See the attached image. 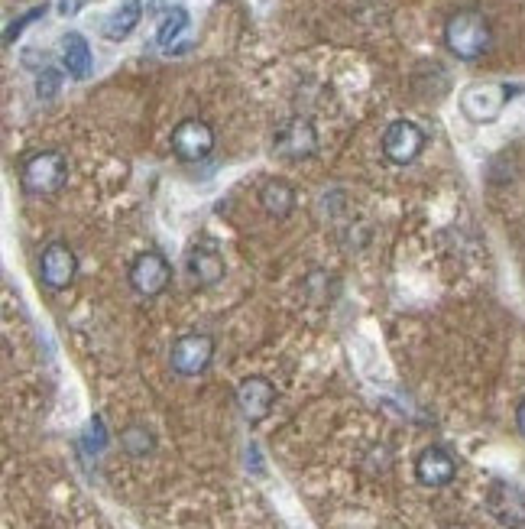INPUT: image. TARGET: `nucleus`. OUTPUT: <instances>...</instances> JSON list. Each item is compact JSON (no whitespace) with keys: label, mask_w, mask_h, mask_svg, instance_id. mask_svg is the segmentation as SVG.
Instances as JSON below:
<instances>
[{"label":"nucleus","mask_w":525,"mask_h":529,"mask_svg":"<svg viewBox=\"0 0 525 529\" xmlns=\"http://www.w3.org/2000/svg\"><path fill=\"white\" fill-rule=\"evenodd\" d=\"M444 46H448L454 59L477 62L493 46V26L480 10H457L444 23Z\"/></svg>","instance_id":"nucleus-1"},{"label":"nucleus","mask_w":525,"mask_h":529,"mask_svg":"<svg viewBox=\"0 0 525 529\" xmlns=\"http://www.w3.org/2000/svg\"><path fill=\"white\" fill-rule=\"evenodd\" d=\"M65 179H69V160L59 150H39L33 156H26L20 166V185L26 195L46 198L62 192Z\"/></svg>","instance_id":"nucleus-2"},{"label":"nucleus","mask_w":525,"mask_h":529,"mask_svg":"<svg viewBox=\"0 0 525 529\" xmlns=\"http://www.w3.org/2000/svg\"><path fill=\"white\" fill-rule=\"evenodd\" d=\"M127 280L130 289L143 299H156L163 296L169 283H172V263L163 250H140L137 257H133L130 270H127Z\"/></svg>","instance_id":"nucleus-3"},{"label":"nucleus","mask_w":525,"mask_h":529,"mask_svg":"<svg viewBox=\"0 0 525 529\" xmlns=\"http://www.w3.org/2000/svg\"><path fill=\"white\" fill-rule=\"evenodd\" d=\"M169 147L179 163H205L208 156L218 147V137H214V127L201 117H185L172 127Z\"/></svg>","instance_id":"nucleus-4"},{"label":"nucleus","mask_w":525,"mask_h":529,"mask_svg":"<svg viewBox=\"0 0 525 529\" xmlns=\"http://www.w3.org/2000/svg\"><path fill=\"white\" fill-rule=\"evenodd\" d=\"M214 361V338L205 332H188L172 341L169 348V367L179 377H198L205 374Z\"/></svg>","instance_id":"nucleus-5"},{"label":"nucleus","mask_w":525,"mask_h":529,"mask_svg":"<svg viewBox=\"0 0 525 529\" xmlns=\"http://www.w3.org/2000/svg\"><path fill=\"white\" fill-rule=\"evenodd\" d=\"M428 147L425 130L415 121H393L383 130V156L396 166L415 163Z\"/></svg>","instance_id":"nucleus-6"},{"label":"nucleus","mask_w":525,"mask_h":529,"mask_svg":"<svg viewBox=\"0 0 525 529\" xmlns=\"http://www.w3.org/2000/svg\"><path fill=\"white\" fill-rule=\"evenodd\" d=\"M78 276V254L65 244V241H52L43 247V254H39V280H43L46 289L52 293H62V289H69Z\"/></svg>","instance_id":"nucleus-7"},{"label":"nucleus","mask_w":525,"mask_h":529,"mask_svg":"<svg viewBox=\"0 0 525 529\" xmlns=\"http://www.w3.org/2000/svg\"><path fill=\"white\" fill-rule=\"evenodd\" d=\"M513 98L509 85H470L461 95V111L474 124H493Z\"/></svg>","instance_id":"nucleus-8"},{"label":"nucleus","mask_w":525,"mask_h":529,"mask_svg":"<svg viewBox=\"0 0 525 529\" xmlns=\"http://www.w3.org/2000/svg\"><path fill=\"white\" fill-rule=\"evenodd\" d=\"M273 150L282 156V160H308V156H315L318 150V130L312 121H305V117H292L286 121L273 137Z\"/></svg>","instance_id":"nucleus-9"},{"label":"nucleus","mask_w":525,"mask_h":529,"mask_svg":"<svg viewBox=\"0 0 525 529\" xmlns=\"http://www.w3.org/2000/svg\"><path fill=\"white\" fill-rule=\"evenodd\" d=\"M234 403H237L240 416H244L247 422H263L269 413H273V406H276L273 380H266L260 374L244 377L237 383V390H234Z\"/></svg>","instance_id":"nucleus-10"},{"label":"nucleus","mask_w":525,"mask_h":529,"mask_svg":"<svg viewBox=\"0 0 525 529\" xmlns=\"http://www.w3.org/2000/svg\"><path fill=\"white\" fill-rule=\"evenodd\" d=\"M185 273H188V280H192L195 289H211V286H218L224 280L227 263H224L221 250L214 244H195L185 254Z\"/></svg>","instance_id":"nucleus-11"},{"label":"nucleus","mask_w":525,"mask_h":529,"mask_svg":"<svg viewBox=\"0 0 525 529\" xmlns=\"http://www.w3.org/2000/svg\"><path fill=\"white\" fill-rule=\"evenodd\" d=\"M487 510L503 526L522 529L525 526V491L513 481H493L487 491Z\"/></svg>","instance_id":"nucleus-12"},{"label":"nucleus","mask_w":525,"mask_h":529,"mask_svg":"<svg viewBox=\"0 0 525 529\" xmlns=\"http://www.w3.org/2000/svg\"><path fill=\"white\" fill-rule=\"evenodd\" d=\"M457 478V461L444 445H428L415 458V481L422 487H448Z\"/></svg>","instance_id":"nucleus-13"},{"label":"nucleus","mask_w":525,"mask_h":529,"mask_svg":"<svg viewBox=\"0 0 525 529\" xmlns=\"http://www.w3.org/2000/svg\"><path fill=\"white\" fill-rule=\"evenodd\" d=\"M295 198L299 195H295V189L286 179H269L260 189V208L273 221H286L295 211Z\"/></svg>","instance_id":"nucleus-14"},{"label":"nucleus","mask_w":525,"mask_h":529,"mask_svg":"<svg viewBox=\"0 0 525 529\" xmlns=\"http://www.w3.org/2000/svg\"><path fill=\"white\" fill-rule=\"evenodd\" d=\"M62 65L72 78H78V82H85V78L91 75L94 56H91V46L85 43L82 33H65L62 36Z\"/></svg>","instance_id":"nucleus-15"},{"label":"nucleus","mask_w":525,"mask_h":529,"mask_svg":"<svg viewBox=\"0 0 525 529\" xmlns=\"http://www.w3.org/2000/svg\"><path fill=\"white\" fill-rule=\"evenodd\" d=\"M143 17V4L140 0H124L111 17L104 20V39H111V43H120V39H127L133 30H137V23Z\"/></svg>","instance_id":"nucleus-16"},{"label":"nucleus","mask_w":525,"mask_h":529,"mask_svg":"<svg viewBox=\"0 0 525 529\" xmlns=\"http://www.w3.org/2000/svg\"><path fill=\"white\" fill-rule=\"evenodd\" d=\"M120 448H124L130 458H146V455H153L156 435L146 426H140V422H133V426H127L124 432H120Z\"/></svg>","instance_id":"nucleus-17"},{"label":"nucleus","mask_w":525,"mask_h":529,"mask_svg":"<svg viewBox=\"0 0 525 529\" xmlns=\"http://www.w3.org/2000/svg\"><path fill=\"white\" fill-rule=\"evenodd\" d=\"M185 30H188V10H182V7H172V10L166 13V20L159 23L156 43L163 46V49H172V43H175V39H179Z\"/></svg>","instance_id":"nucleus-18"},{"label":"nucleus","mask_w":525,"mask_h":529,"mask_svg":"<svg viewBox=\"0 0 525 529\" xmlns=\"http://www.w3.org/2000/svg\"><path fill=\"white\" fill-rule=\"evenodd\" d=\"M36 91H39V98H52L59 91V75L52 69H43V75H39V82H36Z\"/></svg>","instance_id":"nucleus-19"},{"label":"nucleus","mask_w":525,"mask_h":529,"mask_svg":"<svg viewBox=\"0 0 525 529\" xmlns=\"http://www.w3.org/2000/svg\"><path fill=\"white\" fill-rule=\"evenodd\" d=\"M43 13H46V4H43V7H36V10H30V13H26V17H23V20H17V23H13L10 30H7V43H13V36H20V30H23V26H30L33 20H39V17H43Z\"/></svg>","instance_id":"nucleus-20"},{"label":"nucleus","mask_w":525,"mask_h":529,"mask_svg":"<svg viewBox=\"0 0 525 529\" xmlns=\"http://www.w3.org/2000/svg\"><path fill=\"white\" fill-rule=\"evenodd\" d=\"M85 7V0H59V13L62 17H75L78 10Z\"/></svg>","instance_id":"nucleus-21"},{"label":"nucleus","mask_w":525,"mask_h":529,"mask_svg":"<svg viewBox=\"0 0 525 529\" xmlns=\"http://www.w3.org/2000/svg\"><path fill=\"white\" fill-rule=\"evenodd\" d=\"M516 426H519L522 439H525V396H522V403H519V409H516Z\"/></svg>","instance_id":"nucleus-22"}]
</instances>
